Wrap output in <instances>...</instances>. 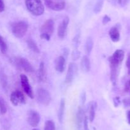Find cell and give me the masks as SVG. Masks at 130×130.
I'll return each mask as SVG.
<instances>
[{
  "label": "cell",
  "instance_id": "cell-1",
  "mask_svg": "<svg viewBox=\"0 0 130 130\" xmlns=\"http://www.w3.org/2000/svg\"><path fill=\"white\" fill-rule=\"evenodd\" d=\"M28 11L34 16H40L44 14V7L41 0H25Z\"/></svg>",
  "mask_w": 130,
  "mask_h": 130
},
{
  "label": "cell",
  "instance_id": "cell-2",
  "mask_svg": "<svg viewBox=\"0 0 130 130\" xmlns=\"http://www.w3.org/2000/svg\"><path fill=\"white\" fill-rule=\"evenodd\" d=\"M28 24L25 21H19L12 25L11 31L13 35L17 38H22L25 35L28 30Z\"/></svg>",
  "mask_w": 130,
  "mask_h": 130
},
{
  "label": "cell",
  "instance_id": "cell-3",
  "mask_svg": "<svg viewBox=\"0 0 130 130\" xmlns=\"http://www.w3.org/2000/svg\"><path fill=\"white\" fill-rule=\"evenodd\" d=\"M36 98L38 101L44 106H48L52 100L50 93L48 90L43 88H40L38 90Z\"/></svg>",
  "mask_w": 130,
  "mask_h": 130
},
{
  "label": "cell",
  "instance_id": "cell-4",
  "mask_svg": "<svg viewBox=\"0 0 130 130\" xmlns=\"http://www.w3.org/2000/svg\"><path fill=\"white\" fill-rule=\"evenodd\" d=\"M124 57V52L123 50H116L112 56L109 58L110 67L118 68Z\"/></svg>",
  "mask_w": 130,
  "mask_h": 130
},
{
  "label": "cell",
  "instance_id": "cell-5",
  "mask_svg": "<svg viewBox=\"0 0 130 130\" xmlns=\"http://www.w3.org/2000/svg\"><path fill=\"white\" fill-rule=\"evenodd\" d=\"M10 101L13 106H18L20 104H25L26 103V98L22 91L15 90L12 92L10 95Z\"/></svg>",
  "mask_w": 130,
  "mask_h": 130
},
{
  "label": "cell",
  "instance_id": "cell-6",
  "mask_svg": "<svg viewBox=\"0 0 130 130\" xmlns=\"http://www.w3.org/2000/svg\"><path fill=\"white\" fill-rule=\"evenodd\" d=\"M20 83H21V86L22 88L24 93L28 96L30 98L33 99L34 97V93H33L32 89L30 84L29 83L28 77L24 74H21L20 76Z\"/></svg>",
  "mask_w": 130,
  "mask_h": 130
},
{
  "label": "cell",
  "instance_id": "cell-7",
  "mask_svg": "<svg viewBox=\"0 0 130 130\" xmlns=\"http://www.w3.org/2000/svg\"><path fill=\"white\" fill-rule=\"evenodd\" d=\"M48 8L53 11H61L66 7V0H44Z\"/></svg>",
  "mask_w": 130,
  "mask_h": 130
},
{
  "label": "cell",
  "instance_id": "cell-8",
  "mask_svg": "<svg viewBox=\"0 0 130 130\" xmlns=\"http://www.w3.org/2000/svg\"><path fill=\"white\" fill-rule=\"evenodd\" d=\"M77 72V66L74 62H71L68 66L66 77V82L71 84L74 79Z\"/></svg>",
  "mask_w": 130,
  "mask_h": 130
},
{
  "label": "cell",
  "instance_id": "cell-9",
  "mask_svg": "<svg viewBox=\"0 0 130 130\" xmlns=\"http://www.w3.org/2000/svg\"><path fill=\"white\" fill-rule=\"evenodd\" d=\"M27 121L30 126L36 127L40 122V115L36 111L30 110L28 113Z\"/></svg>",
  "mask_w": 130,
  "mask_h": 130
},
{
  "label": "cell",
  "instance_id": "cell-10",
  "mask_svg": "<svg viewBox=\"0 0 130 130\" xmlns=\"http://www.w3.org/2000/svg\"><path fill=\"white\" fill-rule=\"evenodd\" d=\"M16 61L17 64L26 72L32 73L34 71L33 66L27 59L24 58V57H17Z\"/></svg>",
  "mask_w": 130,
  "mask_h": 130
},
{
  "label": "cell",
  "instance_id": "cell-11",
  "mask_svg": "<svg viewBox=\"0 0 130 130\" xmlns=\"http://www.w3.org/2000/svg\"><path fill=\"white\" fill-rule=\"evenodd\" d=\"M54 21L52 19H48L44 22V24L41 27V33H46V34L52 35L54 32Z\"/></svg>",
  "mask_w": 130,
  "mask_h": 130
},
{
  "label": "cell",
  "instance_id": "cell-12",
  "mask_svg": "<svg viewBox=\"0 0 130 130\" xmlns=\"http://www.w3.org/2000/svg\"><path fill=\"white\" fill-rule=\"evenodd\" d=\"M69 24V18L68 17H66L58 25V29H57V34L60 39H63L66 36V31H67Z\"/></svg>",
  "mask_w": 130,
  "mask_h": 130
},
{
  "label": "cell",
  "instance_id": "cell-13",
  "mask_svg": "<svg viewBox=\"0 0 130 130\" xmlns=\"http://www.w3.org/2000/svg\"><path fill=\"white\" fill-rule=\"evenodd\" d=\"M84 117H85V115H84L83 109L82 107H79L77 115H76V125H77V130H82Z\"/></svg>",
  "mask_w": 130,
  "mask_h": 130
},
{
  "label": "cell",
  "instance_id": "cell-14",
  "mask_svg": "<svg viewBox=\"0 0 130 130\" xmlns=\"http://www.w3.org/2000/svg\"><path fill=\"white\" fill-rule=\"evenodd\" d=\"M66 66V58L63 56H60L55 62V70L58 73H63Z\"/></svg>",
  "mask_w": 130,
  "mask_h": 130
},
{
  "label": "cell",
  "instance_id": "cell-15",
  "mask_svg": "<svg viewBox=\"0 0 130 130\" xmlns=\"http://www.w3.org/2000/svg\"><path fill=\"white\" fill-rule=\"evenodd\" d=\"M81 68L83 71L85 73L89 72L91 69V62L87 55H85L81 59Z\"/></svg>",
  "mask_w": 130,
  "mask_h": 130
},
{
  "label": "cell",
  "instance_id": "cell-16",
  "mask_svg": "<svg viewBox=\"0 0 130 130\" xmlns=\"http://www.w3.org/2000/svg\"><path fill=\"white\" fill-rule=\"evenodd\" d=\"M109 36L114 42H119L120 40V32L116 26H114L110 29L109 32Z\"/></svg>",
  "mask_w": 130,
  "mask_h": 130
},
{
  "label": "cell",
  "instance_id": "cell-17",
  "mask_svg": "<svg viewBox=\"0 0 130 130\" xmlns=\"http://www.w3.org/2000/svg\"><path fill=\"white\" fill-rule=\"evenodd\" d=\"M65 108H66V101L65 99L62 98L60 100L59 105V108L58 110V119L60 123H62L64 118Z\"/></svg>",
  "mask_w": 130,
  "mask_h": 130
},
{
  "label": "cell",
  "instance_id": "cell-18",
  "mask_svg": "<svg viewBox=\"0 0 130 130\" xmlns=\"http://www.w3.org/2000/svg\"><path fill=\"white\" fill-rule=\"evenodd\" d=\"M93 45L94 42L93 38L91 36L88 37L86 40V43H85V51H86V54L87 56L90 55L93 48Z\"/></svg>",
  "mask_w": 130,
  "mask_h": 130
},
{
  "label": "cell",
  "instance_id": "cell-19",
  "mask_svg": "<svg viewBox=\"0 0 130 130\" xmlns=\"http://www.w3.org/2000/svg\"><path fill=\"white\" fill-rule=\"evenodd\" d=\"M27 44L29 48H30L32 52L37 54L40 52V50H39V48L38 47V45L36 43L35 41L33 40L32 39H28L27 41Z\"/></svg>",
  "mask_w": 130,
  "mask_h": 130
},
{
  "label": "cell",
  "instance_id": "cell-20",
  "mask_svg": "<svg viewBox=\"0 0 130 130\" xmlns=\"http://www.w3.org/2000/svg\"><path fill=\"white\" fill-rule=\"evenodd\" d=\"M96 103L95 102H91L89 107V120L91 122L94 121L95 117V108H96Z\"/></svg>",
  "mask_w": 130,
  "mask_h": 130
},
{
  "label": "cell",
  "instance_id": "cell-21",
  "mask_svg": "<svg viewBox=\"0 0 130 130\" xmlns=\"http://www.w3.org/2000/svg\"><path fill=\"white\" fill-rule=\"evenodd\" d=\"M46 70L45 66H44V63L41 62L40 63L39 68V72H38V75H39V79L41 81H44L46 79Z\"/></svg>",
  "mask_w": 130,
  "mask_h": 130
},
{
  "label": "cell",
  "instance_id": "cell-22",
  "mask_svg": "<svg viewBox=\"0 0 130 130\" xmlns=\"http://www.w3.org/2000/svg\"><path fill=\"white\" fill-rule=\"evenodd\" d=\"M104 0H96V2L94 6L93 11L95 14H99L101 11L104 5Z\"/></svg>",
  "mask_w": 130,
  "mask_h": 130
},
{
  "label": "cell",
  "instance_id": "cell-23",
  "mask_svg": "<svg viewBox=\"0 0 130 130\" xmlns=\"http://www.w3.org/2000/svg\"><path fill=\"white\" fill-rule=\"evenodd\" d=\"M8 47L6 42L4 40V38L0 35V50L3 54H6L7 52Z\"/></svg>",
  "mask_w": 130,
  "mask_h": 130
},
{
  "label": "cell",
  "instance_id": "cell-24",
  "mask_svg": "<svg viewBox=\"0 0 130 130\" xmlns=\"http://www.w3.org/2000/svg\"><path fill=\"white\" fill-rule=\"evenodd\" d=\"M7 112V107L5 100L0 98V113L1 115H5Z\"/></svg>",
  "mask_w": 130,
  "mask_h": 130
},
{
  "label": "cell",
  "instance_id": "cell-25",
  "mask_svg": "<svg viewBox=\"0 0 130 130\" xmlns=\"http://www.w3.org/2000/svg\"><path fill=\"white\" fill-rule=\"evenodd\" d=\"M44 130H55V125L52 120H48L45 122Z\"/></svg>",
  "mask_w": 130,
  "mask_h": 130
},
{
  "label": "cell",
  "instance_id": "cell-26",
  "mask_svg": "<svg viewBox=\"0 0 130 130\" xmlns=\"http://www.w3.org/2000/svg\"><path fill=\"white\" fill-rule=\"evenodd\" d=\"M80 56H81V53L76 48H75L72 51V54H71V57H72V59L73 61H77V60H78L80 58Z\"/></svg>",
  "mask_w": 130,
  "mask_h": 130
},
{
  "label": "cell",
  "instance_id": "cell-27",
  "mask_svg": "<svg viewBox=\"0 0 130 130\" xmlns=\"http://www.w3.org/2000/svg\"><path fill=\"white\" fill-rule=\"evenodd\" d=\"M80 35L79 34H77L74 36V38H73V40H72V43H73V46L75 48L77 49V47H79V44L80 43Z\"/></svg>",
  "mask_w": 130,
  "mask_h": 130
},
{
  "label": "cell",
  "instance_id": "cell-28",
  "mask_svg": "<svg viewBox=\"0 0 130 130\" xmlns=\"http://www.w3.org/2000/svg\"><path fill=\"white\" fill-rule=\"evenodd\" d=\"M83 127L84 130H90L88 127V117L85 115L84 117V122H83Z\"/></svg>",
  "mask_w": 130,
  "mask_h": 130
},
{
  "label": "cell",
  "instance_id": "cell-29",
  "mask_svg": "<svg viewBox=\"0 0 130 130\" xmlns=\"http://www.w3.org/2000/svg\"><path fill=\"white\" fill-rule=\"evenodd\" d=\"M40 38L41 39L43 40H46L47 41H49L50 40L51 38V35L48 34H46V33H41L40 34Z\"/></svg>",
  "mask_w": 130,
  "mask_h": 130
},
{
  "label": "cell",
  "instance_id": "cell-30",
  "mask_svg": "<svg viewBox=\"0 0 130 130\" xmlns=\"http://www.w3.org/2000/svg\"><path fill=\"white\" fill-rule=\"evenodd\" d=\"M111 20V19H110V18L109 17L108 15H105V16L103 17V19H102V24H104V25H106V24H107Z\"/></svg>",
  "mask_w": 130,
  "mask_h": 130
},
{
  "label": "cell",
  "instance_id": "cell-31",
  "mask_svg": "<svg viewBox=\"0 0 130 130\" xmlns=\"http://www.w3.org/2000/svg\"><path fill=\"white\" fill-rule=\"evenodd\" d=\"M81 103H82V104L83 105L85 104V101H86V93H85V92H83L82 94H81Z\"/></svg>",
  "mask_w": 130,
  "mask_h": 130
},
{
  "label": "cell",
  "instance_id": "cell-32",
  "mask_svg": "<svg viewBox=\"0 0 130 130\" xmlns=\"http://www.w3.org/2000/svg\"><path fill=\"white\" fill-rule=\"evenodd\" d=\"M117 1H118V3H119V5L123 6V5H126L127 3L128 2V1H129V0H117Z\"/></svg>",
  "mask_w": 130,
  "mask_h": 130
},
{
  "label": "cell",
  "instance_id": "cell-33",
  "mask_svg": "<svg viewBox=\"0 0 130 130\" xmlns=\"http://www.w3.org/2000/svg\"><path fill=\"white\" fill-rule=\"evenodd\" d=\"M5 10V4L3 0H0V12H2Z\"/></svg>",
  "mask_w": 130,
  "mask_h": 130
},
{
  "label": "cell",
  "instance_id": "cell-34",
  "mask_svg": "<svg viewBox=\"0 0 130 130\" xmlns=\"http://www.w3.org/2000/svg\"><path fill=\"white\" fill-rule=\"evenodd\" d=\"M130 89V79L128 80V82H126V84H125V88H124V90L125 91H128Z\"/></svg>",
  "mask_w": 130,
  "mask_h": 130
},
{
  "label": "cell",
  "instance_id": "cell-35",
  "mask_svg": "<svg viewBox=\"0 0 130 130\" xmlns=\"http://www.w3.org/2000/svg\"><path fill=\"white\" fill-rule=\"evenodd\" d=\"M126 66L129 68L130 67V54H129L128 56V58L126 60Z\"/></svg>",
  "mask_w": 130,
  "mask_h": 130
},
{
  "label": "cell",
  "instance_id": "cell-36",
  "mask_svg": "<svg viewBox=\"0 0 130 130\" xmlns=\"http://www.w3.org/2000/svg\"><path fill=\"white\" fill-rule=\"evenodd\" d=\"M127 118H128V123L130 124V110L128 112V113H127Z\"/></svg>",
  "mask_w": 130,
  "mask_h": 130
},
{
  "label": "cell",
  "instance_id": "cell-37",
  "mask_svg": "<svg viewBox=\"0 0 130 130\" xmlns=\"http://www.w3.org/2000/svg\"><path fill=\"white\" fill-rule=\"evenodd\" d=\"M32 130H39V129H37V128H34V129H33Z\"/></svg>",
  "mask_w": 130,
  "mask_h": 130
},
{
  "label": "cell",
  "instance_id": "cell-38",
  "mask_svg": "<svg viewBox=\"0 0 130 130\" xmlns=\"http://www.w3.org/2000/svg\"><path fill=\"white\" fill-rule=\"evenodd\" d=\"M129 73H130V71H129Z\"/></svg>",
  "mask_w": 130,
  "mask_h": 130
}]
</instances>
